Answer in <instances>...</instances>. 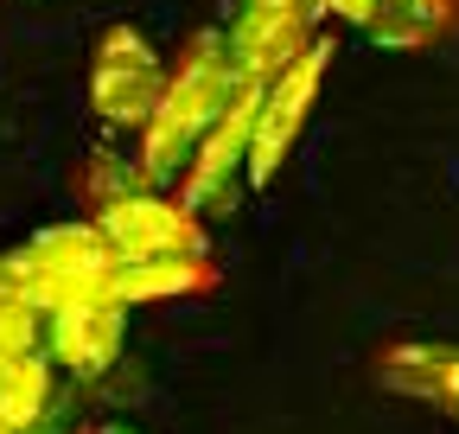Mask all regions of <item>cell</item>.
I'll list each match as a JSON object with an SVG mask.
<instances>
[{"label":"cell","mask_w":459,"mask_h":434,"mask_svg":"<svg viewBox=\"0 0 459 434\" xmlns=\"http://www.w3.org/2000/svg\"><path fill=\"white\" fill-rule=\"evenodd\" d=\"M230 96H237L230 45H223V32H198L186 45V58L166 65V90L153 102L147 128H141V173L147 179H172L198 153V141L211 135V122L223 116Z\"/></svg>","instance_id":"6da1fadb"},{"label":"cell","mask_w":459,"mask_h":434,"mask_svg":"<svg viewBox=\"0 0 459 434\" xmlns=\"http://www.w3.org/2000/svg\"><path fill=\"white\" fill-rule=\"evenodd\" d=\"M166 90V58L147 45L141 26H108L90 58V108L108 128H147Z\"/></svg>","instance_id":"7a4b0ae2"},{"label":"cell","mask_w":459,"mask_h":434,"mask_svg":"<svg viewBox=\"0 0 459 434\" xmlns=\"http://www.w3.org/2000/svg\"><path fill=\"white\" fill-rule=\"evenodd\" d=\"M96 224L115 243L122 262H147V256H204V224H198V204L186 198H160L128 186L122 198L96 204Z\"/></svg>","instance_id":"3957f363"},{"label":"cell","mask_w":459,"mask_h":434,"mask_svg":"<svg viewBox=\"0 0 459 434\" xmlns=\"http://www.w3.org/2000/svg\"><path fill=\"white\" fill-rule=\"evenodd\" d=\"M325 58H332L325 45H307L294 65H281V71L262 83L255 135H249V179H255V186H268V179L281 173L287 147L300 141V128H307V108H313V96H319V83H325Z\"/></svg>","instance_id":"277c9868"},{"label":"cell","mask_w":459,"mask_h":434,"mask_svg":"<svg viewBox=\"0 0 459 434\" xmlns=\"http://www.w3.org/2000/svg\"><path fill=\"white\" fill-rule=\"evenodd\" d=\"M313 13H319V0H243V13L237 26L223 32L230 45V65H237L243 83H268L281 65H294L300 51L313 45Z\"/></svg>","instance_id":"5b68a950"},{"label":"cell","mask_w":459,"mask_h":434,"mask_svg":"<svg viewBox=\"0 0 459 434\" xmlns=\"http://www.w3.org/2000/svg\"><path fill=\"white\" fill-rule=\"evenodd\" d=\"M122 339H128V307L115 294H90V300H71V307H51L45 313V352L51 364H65L77 377H96L122 358Z\"/></svg>","instance_id":"8992f818"},{"label":"cell","mask_w":459,"mask_h":434,"mask_svg":"<svg viewBox=\"0 0 459 434\" xmlns=\"http://www.w3.org/2000/svg\"><path fill=\"white\" fill-rule=\"evenodd\" d=\"M370 377L383 390L409 396V403H428L440 409L446 421H459V345L446 339H402V345H383Z\"/></svg>","instance_id":"52a82bcc"},{"label":"cell","mask_w":459,"mask_h":434,"mask_svg":"<svg viewBox=\"0 0 459 434\" xmlns=\"http://www.w3.org/2000/svg\"><path fill=\"white\" fill-rule=\"evenodd\" d=\"M255 108H262V83L237 77V96L223 102V116L211 122V135L192 153V173H186V204H204L230 186V173L249 167V135H255Z\"/></svg>","instance_id":"ba28073f"},{"label":"cell","mask_w":459,"mask_h":434,"mask_svg":"<svg viewBox=\"0 0 459 434\" xmlns=\"http://www.w3.org/2000/svg\"><path fill=\"white\" fill-rule=\"evenodd\" d=\"M217 288V262L204 256H147V262H122L108 294L122 307H147V300H186V294H211Z\"/></svg>","instance_id":"9c48e42d"},{"label":"cell","mask_w":459,"mask_h":434,"mask_svg":"<svg viewBox=\"0 0 459 434\" xmlns=\"http://www.w3.org/2000/svg\"><path fill=\"white\" fill-rule=\"evenodd\" d=\"M364 32L383 51H428L459 32V0H377Z\"/></svg>","instance_id":"30bf717a"},{"label":"cell","mask_w":459,"mask_h":434,"mask_svg":"<svg viewBox=\"0 0 459 434\" xmlns=\"http://www.w3.org/2000/svg\"><path fill=\"white\" fill-rule=\"evenodd\" d=\"M51 403V352H20L0 358V428L26 434Z\"/></svg>","instance_id":"8fae6325"},{"label":"cell","mask_w":459,"mask_h":434,"mask_svg":"<svg viewBox=\"0 0 459 434\" xmlns=\"http://www.w3.org/2000/svg\"><path fill=\"white\" fill-rule=\"evenodd\" d=\"M39 339H45V313L26 300H0V358L39 352Z\"/></svg>","instance_id":"7c38bea8"},{"label":"cell","mask_w":459,"mask_h":434,"mask_svg":"<svg viewBox=\"0 0 459 434\" xmlns=\"http://www.w3.org/2000/svg\"><path fill=\"white\" fill-rule=\"evenodd\" d=\"M0 434H13V428H0Z\"/></svg>","instance_id":"4fadbf2b"}]
</instances>
